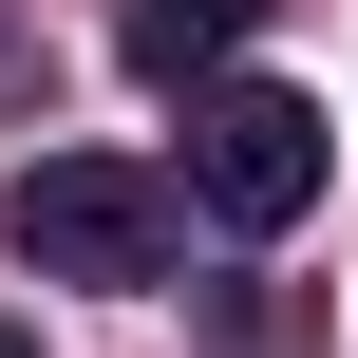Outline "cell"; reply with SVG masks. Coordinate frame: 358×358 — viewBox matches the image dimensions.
I'll list each match as a JSON object with an SVG mask.
<instances>
[{
  "mask_svg": "<svg viewBox=\"0 0 358 358\" xmlns=\"http://www.w3.org/2000/svg\"><path fill=\"white\" fill-rule=\"evenodd\" d=\"M0 358H38V340H19V321H0Z\"/></svg>",
  "mask_w": 358,
  "mask_h": 358,
  "instance_id": "277c9868",
  "label": "cell"
},
{
  "mask_svg": "<svg viewBox=\"0 0 358 358\" xmlns=\"http://www.w3.org/2000/svg\"><path fill=\"white\" fill-rule=\"evenodd\" d=\"M321 170H340V132H321V94H283V76H189V208L208 227H302L321 208Z\"/></svg>",
  "mask_w": 358,
  "mask_h": 358,
  "instance_id": "7a4b0ae2",
  "label": "cell"
},
{
  "mask_svg": "<svg viewBox=\"0 0 358 358\" xmlns=\"http://www.w3.org/2000/svg\"><path fill=\"white\" fill-rule=\"evenodd\" d=\"M170 170H132V151H38L19 189H0V245L38 264V283H170Z\"/></svg>",
  "mask_w": 358,
  "mask_h": 358,
  "instance_id": "6da1fadb",
  "label": "cell"
},
{
  "mask_svg": "<svg viewBox=\"0 0 358 358\" xmlns=\"http://www.w3.org/2000/svg\"><path fill=\"white\" fill-rule=\"evenodd\" d=\"M245 19H264V0H132V19H113V57H132L151 94H189V76H227V38H245Z\"/></svg>",
  "mask_w": 358,
  "mask_h": 358,
  "instance_id": "3957f363",
  "label": "cell"
}]
</instances>
